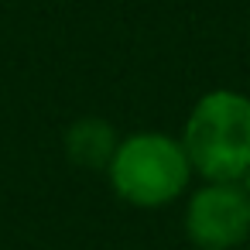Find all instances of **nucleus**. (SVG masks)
<instances>
[{"mask_svg": "<svg viewBox=\"0 0 250 250\" xmlns=\"http://www.w3.org/2000/svg\"><path fill=\"white\" fill-rule=\"evenodd\" d=\"M120 137L113 134V127L100 117H83L65 130V151L76 165L83 168H103L110 165L113 151H117Z\"/></svg>", "mask_w": 250, "mask_h": 250, "instance_id": "20e7f679", "label": "nucleus"}, {"mask_svg": "<svg viewBox=\"0 0 250 250\" xmlns=\"http://www.w3.org/2000/svg\"><path fill=\"white\" fill-rule=\"evenodd\" d=\"M240 185H243V192H247V195H250V168H247V171H243V178H240Z\"/></svg>", "mask_w": 250, "mask_h": 250, "instance_id": "39448f33", "label": "nucleus"}, {"mask_svg": "<svg viewBox=\"0 0 250 250\" xmlns=\"http://www.w3.org/2000/svg\"><path fill=\"white\" fill-rule=\"evenodd\" d=\"M178 141L195 175L206 182H240L250 168V96L240 89L199 96Z\"/></svg>", "mask_w": 250, "mask_h": 250, "instance_id": "f257e3e1", "label": "nucleus"}, {"mask_svg": "<svg viewBox=\"0 0 250 250\" xmlns=\"http://www.w3.org/2000/svg\"><path fill=\"white\" fill-rule=\"evenodd\" d=\"M185 233L199 250H233L250 236V195L240 182H206L188 195Z\"/></svg>", "mask_w": 250, "mask_h": 250, "instance_id": "7ed1b4c3", "label": "nucleus"}, {"mask_svg": "<svg viewBox=\"0 0 250 250\" xmlns=\"http://www.w3.org/2000/svg\"><path fill=\"white\" fill-rule=\"evenodd\" d=\"M192 161L178 137L161 130H137L120 137L106 178L113 192L137 209H161L175 202L192 182Z\"/></svg>", "mask_w": 250, "mask_h": 250, "instance_id": "f03ea898", "label": "nucleus"}]
</instances>
